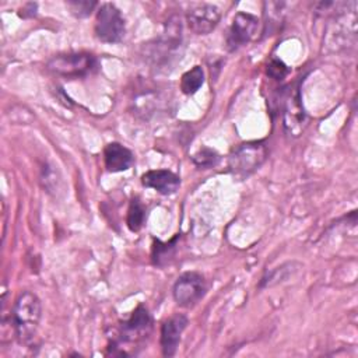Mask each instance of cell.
<instances>
[{
    "label": "cell",
    "instance_id": "7",
    "mask_svg": "<svg viewBox=\"0 0 358 358\" xmlns=\"http://www.w3.org/2000/svg\"><path fill=\"white\" fill-rule=\"evenodd\" d=\"M259 29V18L250 13L239 11L235 14L227 34V48L234 52L255 39Z\"/></svg>",
    "mask_w": 358,
    "mask_h": 358
},
{
    "label": "cell",
    "instance_id": "18",
    "mask_svg": "<svg viewBox=\"0 0 358 358\" xmlns=\"http://www.w3.org/2000/svg\"><path fill=\"white\" fill-rule=\"evenodd\" d=\"M289 71H291L289 67L282 60H278V59L270 60V63L267 64V69H266L267 76L275 81L284 80L289 74Z\"/></svg>",
    "mask_w": 358,
    "mask_h": 358
},
{
    "label": "cell",
    "instance_id": "12",
    "mask_svg": "<svg viewBox=\"0 0 358 358\" xmlns=\"http://www.w3.org/2000/svg\"><path fill=\"white\" fill-rule=\"evenodd\" d=\"M134 161L133 152L120 143H109L103 148V162L109 172L127 171Z\"/></svg>",
    "mask_w": 358,
    "mask_h": 358
},
{
    "label": "cell",
    "instance_id": "6",
    "mask_svg": "<svg viewBox=\"0 0 358 358\" xmlns=\"http://www.w3.org/2000/svg\"><path fill=\"white\" fill-rule=\"evenodd\" d=\"M207 292V282L203 274L197 271L182 273L172 287L175 302L182 308L194 306Z\"/></svg>",
    "mask_w": 358,
    "mask_h": 358
},
{
    "label": "cell",
    "instance_id": "8",
    "mask_svg": "<svg viewBox=\"0 0 358 358\" xmlns=\"http://www.w3.org/2000/svg\"><path fill=\"white\" fill-rule=\"evenodd\" d=\"M287 90L288 91L284 94V98H282L284 127L291 136L296 137L303 130L305 112H303V108H302L298 87L296 88L289 87Z\"/></svg>",
    "mask_w": 358,
    "mask_h": 358
},
{
    "label": "cell",
    "instance_id": "1",
    "mask_svg": "<svg viewBox=\"0 0 358 358\" xmlns=\"http://www.w3.org/2000/svg\"><path fill=\"white\" fill-rule=\"evenodd\" d=\"M42 316L41 299L32 291H22L11 309L10 322L20 343L31 344Z\"/></svg>",
    "mask_w": 358,
    "mask_h": 358
},
{
    "label": "cell",
    "instance_id": "10",
    "mask_svg": "<svg viewBox=\"0 0 358 358\" xmlns=\"http://www.w3.org/2000/svg\"><path fill=\"white\" fill-rule=\"evenodd\" d=\"M187 326V317L182 313H173L161 324L159 344L164 357H173L176 354L180 337Z\"/></svg>",
    "mask_w": 358,
    "mask_h": 358
},
{
    "label": "cell",
    "instance_id": "5",
    "mask_svg": "<svg viewBox=\"0 0 358 358\" xmlns=\"http://www.w3.org/2000/svg\"><path fill=\"white\" fill-rule=\"evenodd\" d=\"M95 36L103 43H119L126 32L124 18L113 3H103L96 10Z\"/></svg>",
    "mask_w": 358,
    "mask_h": 358
},
{
    "label": "cell",
    "instance_id": "3",
    "mask_svg": "<svg viewBox=\"0 0 358 358\" xmlns=\"http://www.w3.org/2000/svg\"><path fill=\"white\" fill-rule=\"evenodd\" d=\"M152 329V319L144 305H138L130 317L120 324V330L117 337H113L109 344L108 350L112 355H120V345L122 344H138L144 341Z\"/></svg>",
    "mask_w": 358,
    "mask_h": 358
},
{
    "label": "cell",
    "instance_id": "9",
    "mask_svg": "<svg viewBox=\"0 0 358 358\" xmlns=\"http://www.w3.org/2000/svg\"><path fill=\"white\" fill-rule=\"evenodd\" d=\"M221 11L214 4H200L193 7L186 14V22L192 32L196 35H207L218 25Z\"/></svg>",
    "mask_w": 358,
    "mask_h": 358
},
{
    "label": "cell",
    "instance_id": "11",
    "mask_svg": "<svg viewBox=\"0 0 358 358\" xmlns=\"http://www.w3.org/2000/svg\"><path fill=\"white\" fill-rule=\"evenodd\" d=\"M141 183L159 194L168 196L179 189L180 178L168 169H151L141 175Z\"/></svg>",
    "mask_w": 358,
    "mask_h": 358
},
{
    "label": "cell",
    "instance_id": "4",
    "mask_svg": "<svg viewBox=\"0 0 358 358\" xmlns=\"http://www.w3.org/2000/svg\"><path fill=\"white\" fill-rule=\"evenodd\" d=\"M98 67V59L84 52L56 55L48 62V69L64 78H83L94 74Z\"/></svg>",
    "mask_w": 358,
    "mask_h": 358
},
{
    "label": "cell",
    "instance_id": "15",
    "mask_svg": "<svg viewBox=\"0 0 358 358\" xmlns=\"http://www.w3.org/2000/svg\"><path fill=\"white\" fill-rule=\"evenodd\" d=\"M144 220H145V207L137 197L131 199L127 208V217H126L127 228L131 232H138L144 225Z\"/></svg>",
    "mask_w": 358,
    "mask_h": 358
},
{
    "label": "cell",
    "instance_id": "2",
    "mask_svg": "<svg viewBox=\"0 0 358 358\" xmlns=\"http://www.w3.org/2000/svg\"><path fill=\"white\" fill-rule=\"evenodd\" d=\"M268 150L264 141H246L236 145L228 155V169L234 178L243 180L255 173L267 159Z\"/></svg>",
    "mask_w": 358,
    "mask_h": 358
},
{
    "label": "cell",
    "instance_id": "13",
    "mask_svg": "<svg viewBox=\"0 0 358 358\" xmlns=\"http://www.w3.org/2000/svg\"><path fill=\"white\" fill-rule=\"evenodd\" d=\"M179 239V235L173 236L169 242H161L158 239H154V245H152V263L155 266H165L169 263L171 259H173L175 256V250H176V241Z\"/></svg>",
    "mask_w": 358,
    "mask_h": 358
},
{
    "label": "cell",
    "instance_id": "17",
    "mask_svg": "<svg viewBox=\"0 0 358 358\" xmlns=\"http://www.w3.org/2000/svg\"><path fill=\"white\" fill-rule=\"evenodd\" d=\"M66 4L70 8V13L77 18L88 17L92 13V10L98 6L96 1H88V0H70Z\"/></svg>",
    "mask_w": 358,
    "mask_h": 358
},
{
    "label": "cell",
    "instance_id": "14",
    "mask_svg": "<svg viewBox=\"0 0 358 358\" xmlns=\"http://www.w3.org/2000/svg\"><path fill=\"white\" fill-rule=\"evenodd\" d=\"M204 83V71L200 66H194L186 73H183L180 78V90L186 95H193L200 90Z\"/></svg>",
    "mask_w": 358,
    "mask_h": 358
},
{
    "label": "cell",
    "instance_id": "16",
    "mask_svg": "<svg viewBox=\"0 0 358 358\" xmlns=\"http://www.w3.org/2000/svg\"><path fill=\"white\" fill-rule=\"evenodd\" d=\"M192 161L194 162L196 166L207 169V168H213L218 164L220 161V155L215 150L208 148V147H201L193 157Z\"/></svg>",
    "mask_w": 358,
    "mask_h": 358
}]
</instances>
